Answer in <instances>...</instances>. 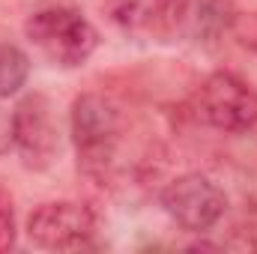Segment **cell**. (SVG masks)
I'll use <instances>...</instances> for the list:
<instances>
[{"label": "cell", "instance_id": "6da1fadb", "mask_svg": "<svg viewBox=\"0 0 257 254\" xmlns=\"http://www.w3.org/2000/svg\"><path fill=\"white\" fill-rule=\"evenodd\" d=\"M27 39L51 60L54 66H81L99 45L96 27L69 6H48L27 18L24 24Z\"/></svg>", "mask_w": 257, "mask_h": 254}, {"label": "cell", "instance_id": "7a4b0ae2", "mask_svg": "<svg viewBox=\"0 0 257 254\" xmlns=\"http://www.w3.org/2000/svg\"><path fill=\"white\" fill-rule=\"evenodd\" d=\"M72 141L84 168L99 171L111 162L120 141V111L99 93H84L72 102Z\"/></svg>", "mask_w": 257, "mask_h": 254}, {"label": "cell", "instance_id": "3957f363", "mask_svg": "<svg viewBox=\"0 0 257 254\" xmlns=\"http://www.w3.org/2000/svg\"><path fill=\"white\" fill-rule=\"evenodd\" d=\"M197 114L221 132H248L257 123V90L233 72H215L197 93Z\"/></svg>", "mask_w": 257, "mask_h": 254}, {"label": "cell", "instance_id": "277c9868", "mask_svg": "<svg viewBox=\"0 0 257 254\" xmlns=\"http://www.w3.org/2000/svg\"><path fill=\"white\" fill-rule=\"evenodd\" d=\"M162 206L183 230L203 233L212 224H218V218L224 215L227 200H224V191L209 177L183 174L174 183H168V189L162 191Z\"/></svg>", "mask_w": 257, "mask_h": 254}, {"label": "cell", "instance_id": "5b68a950", "mask_svg": "<svg viewBox=\"0 0 257 254\" xmlns=\"http://www.w3.org/2000/svg\"><path fill=\"white\" fill-rule=\"evenodd\" d=\"M27 236L33 245L48 251H78L93 236V215L87 206L72 200L42 203L27 218Z\"/></svg>", "mask_w": 257, "mask_h": 254}, {"label": "cell", "instance_id": "8992f818", "mask_svg": "<svg viewBox=\"0 0 257 254\" xmlns=\"http://www.w3.org/2000/svg\"><path fill=\"white\" fill-rule=\"evenodd\" d=\"M12 138L30 168H48L57 156V126L51 102L42 93L24 96L12 111Z\"/></svg>", "mask_w": 257, "mask_h": 254}, {"label": "cell", "instance_id": "52a82bcc", "mask_svg": "<svg viewBox=\"0 0 257 254\" xmlns=\"http://www.w3.org/2000/svg\"><path fill=\"white\" fill-rule=\"evenodd\" d=\"M236 24L233 0H197L194 6V30L203 42H218Z\"/></svg>", "mask_w": 257, "mask_h": 254}, {"label": "cell", "instance_id": "ba28073f", "mask_svg": "<svg viewBox=\"0 0 257 254\" xmlns=\"http://www.w3.org/2000/svg\"><path fill=\"white\" fill-rule=\"evenodd\" d=\"M30 75V60L18 45L0 42V99L15 96Z\"/></svg>", "mask_w": 257, "mask_h": 254}, {"label": "cell", "instance_id": "9c48e42d", "mask_svg": "<svg viewBox=\"0 0 257 254\" xmlns=\"http://www.w3.org/2000/svg\"><path fill=\"white\" fill-rule=\"evenodd\" d=\"M162 0H102V6L108 9V15L126 27H138L156 18Z\"/></svg>", "mask_w": 257, "mask_h": 254}, {"label": "cell", "instance_id": "30bf717a", "mask_svg": "<svg viewBox=\"0 0 257 254\" xmlns=\"http://www.w3.org/2000/svg\"><path fill=\"white\" fill-rule=\"evenodd\" d=\"M15 245V212L6 191H0V251H9Z\"/></svg>", "mask_w": 257, "mask_h": 254}, {"label": "cell", "instance_id": "8fae6325", "mask_svg": "<svg viewBox=\"0 0 257 254\" xmlns=\"http://www.w3.org/2000/svg\"><path fill=\"white\" fill-rule=\"evenodd\" d=\"M12 144H15V138H12V114H6V111L0 108V156H3Z\"/></svg>", "mask_w": 257, "mask_h": 254}]
</instances>
